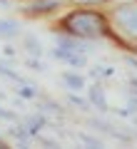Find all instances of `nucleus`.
<instances>
[{
    "instance_id": "f257e3e1",
    "label": "nucleus",
    "mask_w": 137,
    "mask_h": 149,
    "mask_svg": "<svg viewBox=\"0 0 137 149\" xmlns=\"http://www.w3.org/2000/svg\"><path fill=\"white\" fill-rule=\"evenodd\" d=\"M63 27L70 35L85 37V40H95V37H102V35L110 32L105 15H100L95 10H75V13H70L63 20Z\"/></svg>"
},
{
    "instance_id": "f03ea898",
    "label": "nucleus",
    "mask_w": 137,
    "mask_h": 149,
    "mask_svg": "<svg viewBox=\"0 0 137 149\" xmlns=\"http://www.w3.org/2000/svg\"><path fill=\"white\" fill-rule=\"evenodd\" d=\"M115 25L127 37L137 40V5H120L115 10Z\"/></svg>"
},
{
    "instance_id": "7ed1b4c3",
    "label": "nucleus",
    "mask_w": 137,
    "mask_h": 149,
    "mask_svg": "<svg viewBox=\"0 0 137 149\" xmlns=\"http://www.w3.org/2000/svg\"><path fill=\"white\" fill-rule=\"evenodd\" d=\"M53 57L63 60V62H67V65H75V67H82V65H85V55H82V52H75V50H65V47L53 50Z\"/></svg>"
},
{
    "instance_id": "20e7f679",
    "label": "nucleus",
    "mask_w": 137,
    "mask_h": 149,
    "mask_svg": "<svg viewBox=\"0 0 137 149\" xmlns=\"http://www.w3.org/2000/svg\"><path fill=\"white\" fill-rule=\"evenodd\" d=\"M90 102H92L97 109H102V112L107 109V100H105V92H102L100 85H92V87H90Z\"/></svg>"
},
{
    "instance_id": "39448f33",
    "label": "nucleus",
    "mask_w": 137,
    "mask_h": 149,
    "mask_svg": "<svg viewBox=\"0 0 137 149\" xmlns=\"http://www.w3.org/2000/svg\"><path fill=\"white\" fill-rule=\"evenodd\" d=\"M55 8H58V0H37V3H32V5L27 8V13L40 15V13H53Z\"/></svg>"
},
{
    "instance_id": "423d86ee",
    "label": "nucleus",
    "mask_w": 137,
    "mask_h": 149,
    "mask_svg": "<svg viewBox=\"0 0 137 149\" xmlns=\"http://www.w3.org/2000/svg\"><path fill=\"white\" fill-rule=\"evenodd\" d=\"M45 124H48V119L42 117V114H35L32 119H27V124H25V132H27V134L32 137V134H37V132H40L42 127H45Z\"/></svg>"
},
{
    "instance_id": "0eeeda50",
    "label": "nucleus",
    "mask_w": 137,
    "mask_h": 149,
    "mask_svg": "<svg viewBox=\"0 0 137 149\" xmlns=\"http://www.w3.org/2000/svg\"><path fill=\"white\" fill-rule=\"evenodd\" d=\"M63 82L67 87H72V90H82V87H85V80L80 77V74H72V72H65L63 74Z\"/></svg>"
},
{
    "instance_id": "6e6552de",
    "label": "nucleus",
    "mask_w": 137,
    "mask_h": 149,
    "mask_svg": "<svg viewBox=\"0 0 137 149\" xmlns=\"http://www.w3.org/2000/svg\"><path fill=\"white\" fill-rule=\"evenodd\" d=\"M58 45H60V47H65V50H75V52H85V45H80L77 40H72V37H60V40H58Z\"/></svg>"
},
{
    "instance_id": "1a4fd4ad",
    "label": "nucleus",
    "mask_w": 137,
    "mask_h": 149,
    "mask_svg": "<svg viewBox=\"0 0 137 149\" xmlns=\"http://www.w3.org/2000/svg\"><path fill=\"white\" fill-rule=\"evenodd\" d=\"M0 35H18V25H15V22H8V20H0Z\"/></svg>"
},
{
    "instance_id": "9d476101",
    "label": "nucleus",
    "mask_w": 137,
    "mask_h": 149,
    "mask_svg": "<svg viewBox=\"0 0 137 149\" xmlns=\"http://www.w3.org/2000/svg\"><path fill=\"white\" fill-rule=\"evenodd\" d=\"M0 74H5V77H10V80H15V82H22V77H20V74H18V72H13L10 67H5L3 62H0Z\"/></svg>"
},
{
    "instance_id": "9b49d317",
    "label": "nucleus",
    "mask_w": 137,
    "mask_h": 149,
    "mask_svg": "<svg viewBox=\"0 0 137 149\" xmlns=\"http://www.w3.org/2000/svg\"><path fill=\"white\" fill-rule=\"evenodd\" d=\"M80 142L82 144H87V147H102L97 139H92V137H87V134H80Z\"/></svg>"
},
{
    "instance_id": "f8f14e48",
    "label": "nucleus",
    "mask_w": 137,
    "mask_h": 149,
    "mask_svg": "<svg viewBox=\"0 0 137 149\" xmlns=\"http://www.w3.org/2000/svg\"><path fill=\"white\" fill-rule=\"evenodd\" d=\"M25 42H27V50H30L32 55H40V47H37V40H35V37H27Z\"/></svg>"
},
{
    "instance_id": "ddd939ff",
    "label": "nucleus",
    "mask_w": 137,
    "mask_h": 149,
    "mask_svg": "<svg viewBox=\"0 0 137 149\" xmlns=\"http://www.w3.org/2000/svg\"><path fill=\"white\" fill-rule=\"evenodd\" d=\"M70 104L80 107V109H87V102H85V100H80L77 95H70Z\"/></svg>"
},
{
    "instance_id": "4468645a",
    "label": "nucleus",
    "mask_w": 137,
    "mask_h": 149,
    "mask_svg": "<svg viewBox=\"0 0 137 149\" xmlns=\"http://www.w3.org/2000/svg\"><path fill=\"white\" fill-rule=\"evenodd\" d=\"M20 95L22 97H35V90L32 87H20Z\"/></svg>"
},
{
    "instance_id": "2eb2a0df",
    "label": "nucleus",
    "mask_w": 137,
    "mask_h": 149,
    "mask_svg": "<svg viewBox=\"0 0 137 149\" xmlns=\"http://www.w3.org/2000/svg\"><path fill=\"white\" fill-rule=\"evenodd\" d=\"M0 119H15V114H13V112H5V109H0Z\"/></svg>"
},
{
    "instance_id": "dca6fc26",
    "label": "nucleus",
    "mask_w": 137,
    "mask_h": 149,
    "mask_svg": "<svg viewBox=\"0 0 137 149\" xmlns=\"http://www.w3.org/2000/svg\"><path fill=\"white\" fill-rule=\"evenodd\" d=\"M77 3H90V5H102V3H107V0H77Z\"/></svg>"
},
{
    "instance_id": "f3484780",
    "label": "nucleus",
    "mask_w": 137,
    "mask_h": 149,
    "mask_svg": "<svg viewBox=\"0 0 137 149\" xmlns=\"http://www.w3.org/2000/svg\"><path fill=\"white\" fill-rule=\"evenodd\" d=\"M127 65H132V67L137 70V60H132V57H127Z\"/></svg>"
},
{
    "instance_id": "a211bd4d",
    "label": "nucleus",
    "mask_w": 137,
    "mask_h": 149,
    "mask_svg": "<svg viewBox=\"0 0 137 149\" xmlns=\"http://www.w3.org/2000/svg\"><path fill=\"white\" fill-rule=\"evenodd\" d=\"M130 87H135V92H137V77H132V80H130Z\"/></svg>"
}]
</instances>
